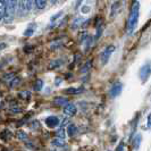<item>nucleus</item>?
Listing matches in <instances>:
<instances>
[{"mask_svg":"<svg viewBox=\"0 0 151 151\" xmlns=\"http://www.w3.org/2000/svg\"><path fill=\"white\" fill-rule=\"evenodd\" d=\"M148 126H149V127H151V114L148 116Z\"/></svg>","mask_w":151,"mask_h":151,"instance_id":"obj_29","label":"nucleus"},{"mask_svg":"<svg viewBox=\"0 0 151 151\" xmlns=\"http://www.w3.org/2000/svg\"><path fill=\"white\" fill-rule=\"evenodd\" d=\"M17 6V0H6V15L4 21L5 22H12L14 19Z\"/></svg>","mask_w":151,"mask_h":151,"instance_id":"obj_2","label":"nucleus"},{"mask_svg":"<svg viewBox=\"0 0 151 151\" xmlns=\"http://www.w3.org/2000/svg\"><path fill=\"white\" fill-rule=\"evenodd\" d=\"M114 51H115V45H108L106 49L101 52V55H100V60H101V64H102V65H106L107 63L109 61V59H110V57H111V55L114 53Z\"/></svg>","mask_w":151,"mask_h":151,"instance_id":"obj_4","label":"nucleus"},{"mask_svg":"<svg viewBox=\"0 0 151 151\" xmlns=\"http://www.w3.org/2000/svg\"><path fill=\"white\" fill-rule=\"evenodd\" d=\"M117 151H124V144L121 143L118 147H117Z\"/></svg>","mask_w":151,"mask_h":151,"instance_id":"obj_27","label":"nucleus"},{"mask_svg":"<svg viewBox=\"0 0 151 151\" xmlns=\"http://www.w3.org/2000/svg\"><path fill=\"white\" fill-rule=\"evenodd\" d=\"M64 114L66 116H69V117H73L77 114V108L74 104H69L68 102L66 106H64Z\"/></svg>","mask_w":151,"mask_h":151,"instance_id":"obj_7","label":"nucleus"},{"mask_svg":"<svg viewBox=\"0 0 151 151\" xmlns=\"http://www.w3.org/2000/svg\"><path fill=\"white\" fill-rule=\"evenodd\" d=\"M69 100H68L66 97H61V96H58V97H55L53 98V105L57 107H61V106H66Z\"/></svg>","mask_w":151,"mask_h":151,"instance_id":"obj_9","label":"nucleus"},{"mask_svg":"<svg viewBox=\"0 0 151 151\" xmlns=\"http://www.w3.org/2000/svg\"><path fill=\"white\" fill-rule=\"evenodd\" d=\"M61 14H63V13H58V14H56V15L53 16V17H51V22H53V21H56V19H57V18H58V17H59V16L61 15Z\"/></svg>","mask_w":151,"mask_h":151,"instance_id":"obj_26","label":"nucleus"},{"mask_svg":"<svg viewBox=\"0 0 151 151\" xmlns=\"http://www.w3.org/2000/svg\"><path fill=\"white\" fill-rule=\"evenodd\" d=\"M34 31H35V25L34 24H31L30 26L24 31V37H31L34 33Z\"/></svg>","mask_w":151,"mask_h":151,"instance_id":"obj_14","label":"nucleus"},{"mask_svg":"<svg viewBox=\"0 0 151 151\" xmlns=\"http://www.w3.org/2000/svg\"><path fill=\"white\" fill-rule=\"evenodd\" d=\"M56 136H57V137H59V139H65L66 134H65V129H64V127H60L59 129H57V132H56Z\"/></svg>","mask_w":151,"mask_h":151,"instance_id":"obj_22","label":"nucleus"},{"mask_svg":"<svg viewBox=\"0 0 151 151\" xmlns=\"http://www.w3.org/2000/svg\"><path fill=\"white\" fill-rule=\"evenodd\" d=\"M21 83V78L19 77H13L12 80H10V82H9V86L10 88H15V86H17L18 84Z\"/></svg>","mask_w":151,"mask_h":151,"instance_id":"obj_18","label":"nucleus"},{"mask_svg":"<svg viewBox=\"0 0 151 151\" xmlns=\"http://www.w3.org/2000/svg\"><path fill=\"white\" fill-rule=\"evenodd\" d=\"M61 64H63V61L60 60H52L49 64V69H56V68L59 67Z\"/></svg>","mask_w":151,"mask_h":151,"instance_id":"obj_19","label":"nucleus"},{"mask_svg":"<svg viewBox=\"0 0 151 151\" xmlns=\"http://www.w3.org/2000/svg\"><path fill=\"white\" fill-rule=\"evenodd\" d=\"M47 2H48V0H34V5L39 10L45 9V6H47Z\"/></svg>","mask_w":151,"mask_h":151,"instance_id":"obj_11","label":"nucleus"},{"mask_svg":"<svg viewBox=\"0 0 151 151\" xmlns=\"http://www.w3.org/2000/svg\"><path fill=\"white\" fill-rule=\"evenodd\" d=\"M82 10H83V13H88V10H90V8H83Z\"/></svg>","mask_w":151,"mask_h":151,"instance_id":"obj_32","label":"nucleus"},{"mask_svg":"<svg viewBox=\"0 0 151 151\" xmlns=\"http://www.w3.org/2000/svg\"><path fill=\"white\" fill-rule=\"evenodd\" d=\"M10 111H12V113H22L23 109L22 108H12Z\"/></svg>","mask_w":151,"mask_h":151,"instance_id":"obj_25","label":"nucleus"},{"mask_svg":"<svg viewBox=\"0 0 151 151\" xmlns=\"http://www.w3.org/2000/svg\"><path fill=\"white\" fill-rule=\"evenodd\" d=\"M122 91H123V84H122V82H116V83H114L111 85V88L109 90V94H110L111 98H116V97H118L121 94Z\"/></svg>","mask_w":151,"mask_h":151,"instance_id":"obj_6","label":"nucleus"},{"mask_svg":"<svg viewBox=\"0 0 151 151\" xmlns=\"http://www.w3.org/2000/svg\"><path fill=\"white\" fill-rule=\"evenodd\" d=\"M82 1H83V0H77V2H76V5H75L76 9H78V7H80V6H81V4H82Z\"/></svg>","mask_w":151,"mask_h":151,"instance_id":"obj_28","label":"nucleus"},{"mask_svg":"<svg viewBox=\"0 0 151 151\" xmlns=\"http://www.w3.org/2000/svg\"><path fill=\"white\" fill-rule=\"evenodd\" d=\"M52 145L55 147H64L65 145V142H64V139H59V137H56L52 140Z\"/></svg>","mask_w":151,"mask_h":151,"instance_id":"obj_16","label":"nucleus"},{"mask_svg":"<svg viewBox=\"0 0 151 151\" xmlns=\"http://www.w3.org/2000/svg\"><path fill=\"white\" fill-rule=\"evenodd\" d=\"M18 97L22 99H25V100H29L31 98V92H29V91H22V92L18 93Z\"/></svg>","mask_w":151,"mask_h":151,"instance_id":"obj_20","label":"nucleus"},{"mask_svg":"<svg viewBox=\"0 0 151 151\" xmlns=\"http://www.w3.org/2000/svg\"><path fill=\"white\" fill-rule=\"evenodd\" d=\"M13 77H15V74H14V73H10V74H7V75L4 76V78H5V80H9V81H10Z\"/></svg>","mask_w":151,"mask_h":151,"instance_id":"obj_24","label":"nucleus"},{"mask_svg":"<svg viewBox=\"0 0 151 151\" xmlns=\"http://www.w3.org/2000/svg\"><path fill=\"white\" fill-rule=\"evenodd\" d=\"M151 75V60L147 61L142 67L140 68L139 72V77L141 80V83H145Z\"/></svg>","mask_w":151,"mask_h":151,"instance_id":"obj_3","label":"nucleus"},{"mask_svg":"<svg viewBox=\"0 0 151 151\" xmlns=\"http://www.w3.org/2000/svg\"><path fill=\"white\" fill-rule=\"evenodd\" d=\"M45 125L49 127V129H55L59 125V118L56 117V116H49L45 118Z\"/></svg>","mask_w":151,"mask_h":151,"instance_id":"obj_8","label":"nucleus"},{"mask_svg":"<svg viewBox=\"0 0 151 151\" xmlns=\"http://www.w3.org/2000/svg\"><path fill=\"white\" fill-rule=\"evenodd\" d=\"M140 144H141V135H140V134H137V135L134 137V140H133V145H134V148H135V149H139Z\"/></svg>","mask_w":151,"mask_h":151,"instance_id":"obj_21","label":"nucleus"},{"mask_svg":"<svg viewBox=\"0 0 151 151\" xmlns=\"http://www.w3.org/2000/svg\"><path fill=\"white\" fill-rule=\"evenodd\" d=\"M7 45H5V43H0V49H4V48H6Z\"/></svg>","mask_w":151,"mask_h":151,"instance_id":"obj_31","label":"nucleus"},{"mask_svg":"<svg viewBox=\"0 0 151 151\" xmlns=\"http://www.w3.org/2000/svg\"><path fill=\"white\" fill-rule=\"evenodd\" d=\"M34 5V0H19V10L23 14L30 13Z\"/></svg>","mask_w":151,"mask_h":151,"instance_id":"obj_5","label":"nucleus"},{"mask_svg":"<svg viewBox=\"0 0 151 151\" xmlns=\"http://www.w3.org/2000/svg\"><path fill=\"white\" fill-rule=\"evenodd\" d=\"M109 151H111V150H109Z\"/></svg>","mask_w":151,"mask_h":151,"instance_id":"obj_33","label":"nucleus"},{"mask_svg":"<svg viewBox=\"0 0 151 151\" xmlns=\"http://www.w3.org/2000/svg\"><path fill=\"white\" fill-rule=\"evenodd\" d=\"M84 92V89L81 86V88H75V86H72V88H68L66 90H64V93L66 94H80Z\"/></svg>","mask_w":151,"mask_h":151,"instance_id":"obj_10","label":"nucleus"},{"mask_svg":"<svg viewBox=\"0 0 151 151\" xmlns=\"http://www.w3.org/2000/svg\"><path fill=\"white\" fill-rule=\"evenodd\" d=\"M91 65H92V63H91V61H88V63L84 65L83 67L81 68V73H86V72H88V70L91 68Z\"/></svg>","mask_w":151,"mask_h":151,"instance_id":"obj_23","label":"nucleus"},{"mask_svg":"<svg viewBox=\"0 0 151 151\" xmlns=\"http://www.w3.org/2000/svg\"><path fill=\"white\" fill-rule=\"evenodd\" d=\"M83 22H84L83 17H77L75 21L73 22V24H72V29H73V30H76L77 27H80V26L83 24Z\"/></svg>","mask_w":151,"mask_h":151,"instance_id":"obj_13","label":"nucleus"},{"mask_svg":"<svg viewBox=\"0 0 151 151\" xmlns=\"http://www.w3.org/2000/svg\"><path fill=\"white\" fill-rule=\"evenodd\" d=\"M77 133V127L74 124H69L67 126V134L69 136H74Z\"/></svg>","mask_w":151,"mask_h":151,"instance_id":"obj_12","label":"nucleus"},{"mask_svg":"<svg viewBox=\"0 0 151 151\" xmlns=\"http://www.w3.org/2000/svg\"><path fill=\"white\" fill-rule=\"evenodd\" d=\"M139 17H140V2L135 1L132 8H131V12H129V19H127V25H126V29L129 34L133 33L134 30L136 29V25L139 23Z\"/></svg>","mask_w":151,"mask_h":151,"instance_id":"obj_1","label":"nucleus"},{"mask_svg":"<svg viewBox=\"0 0 151 151\" xmlns=\"http://www.w3.org/2000/svg\"><path fill=\"white\" fill-rule=\"evenodd\" d=\"M49 1H50V2L52 4V5H55V4H57V2L59 1V0H49Z\"/></svg>","mask_w":151,"mask_h":151,"instance_id":"obj_30","label":"nucleus"},{"mask_svg":"<svg viewBox=\"0 0 151 151\" xmlns=\"http://www.w3.org/2000/svg\"><path fill=\"white\" fill-rule=\"evenodd\" d=\"M43 85H45V83H43V81L41 80V78H38L35 82H34V90L35 91H41L42 89H43Z\"/></svg>","mask_w":151,"mask_h":151,"instance_id":"obj_15","label":"nucleus"},{"mask_svg":"<svg viewBox=\"0 0 151 151\" xmlns=\"http://www.w3.org/2000/svg\"><path fill=\"white\" fill-rule=\"evenodd\" d=\"M16 137L21 141H25L27 139V134L24 131H18V132H16Z\"/></svg>","mask_w":151,"mask_h":151,"instance_id":"obj_17","label":"nucleus"}]
</instances>
